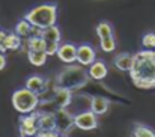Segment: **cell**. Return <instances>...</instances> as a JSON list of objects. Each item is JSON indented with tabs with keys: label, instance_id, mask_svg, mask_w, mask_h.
<instances>
[{
	"label": "cell",
	"instance_id": "d6986e66",
	"mask_svg": "<svg viewBox=\"0 0 155 137\" xmlns=\"http://www.w3.org/2000/svg\"><path fill=\"white\" fill-rule=\"evenodd\" d=\"M48 54L45 51H33V50H27V59L32 65L35 66H42L47 62Z\"/></svg>",
	"mask_w": 155,
	"mask_h": 137
},
{
	"label": "cell",
	"instance_id": "52a82bcc",
	"mask_svg": "<svg viewBox=\"0 0 155 137\" xmlns=\"http://www.w3.org/2000/svg\"><path fill=\"white\" fill-rule=\"evenodd\" d=\"M54 115H56V122H57L56 131H57L59 134H65V136L69 134V133L72 131V128L75 127V124H74V116L69 115L65 109L56 110Z\"/></svg>",
	"mask_w": 155,
	"mask_h": 137
},
{
	"label": "cell",
	"instance_id": "3957f363",
	"mask_svg": "<svg viewBox=\"0 0 155 137\" xmlns=\"http://www.w3.org/2000/svg\"><path fill=\"white\" fill-rule=\"evenodd\" d=\"M24 18L38 29H47L54 26L57 21V5L56 3H42L35 8H32Z\"/></svg>",
	"mask_w": 155,
	"mask_h": 137
},
{
	"label": "cell",
	"instance_id": "4316f807",
	"mask_svg": "<svg viewBox=\"0 0 155 137\" xmlns=\"http://www.w3.org/2000/svg\"><path fill=\"white\" fill-rule=\"evenodd\" d=\"M5 36H6V32H5L3 29H0V51H2V53H5V51H6V48H5V47L2 45V42H3Z\"/></svg>",
	"mask_w": 155,
	"mask_h": 137
},
{
	"label": "cell",
	"instance_id": "5b68a950",
	"mask_svg": "<svg viewBox=\"0 0 155 137\" xmlns=\"http://www.w3.org/2000/svg\"><path fill=\"white\" fill-rule=\"evenodd\" d=\"M18 128H20V137H35L39 133V125H38V110L32 113H26L20 118L18 121Z\"/></svg>",
	"mask_w": 155,
	"mask_h": 137
},
{
	"label": "cell",
	"instance_id": "7c38bea8",
	"mask_svg": "<svg viewBox=\"0 0 155 137\" xmlns=\"http://www.w3.org/2000/svg\"><path fill=\"white\" fill-rule=\"evenodd\" d=\"M87 72H89V77H91V79L100 82V80H103V79L107 77V74H108V68H107V65L104 63L103 60H95L94 63L89 65Z\"/></svg>",
	"mask_w": 155,
	"mask_h": 137
},
{
	"label": "cell",
	"instance_id": "6da1fadb",
	"mask_svg": "<svg viewBox=\"0 0 155 137\" xmlns=\"http://www.w3.org/2000/svg\"><path fill=\"white\" fill-rule=\"evenodd\" d=\"M130 77L134 86L140 89L155 88V51L151 48L140 50L134 54Z\"/></svg>",
	"mask_w": 155,
	"mask_h": 137
},
{
	"label": "cell",
	"instance_id": "7a4b0ae2",
	"mask_svg": "<svg viewBox=\"0 0 155 137\" xmlns=\"http://www.w3.org/2000/svg\"><path fill=\"white\" fill-rule=\"evenodd\" d=\"M89 80H91L89 72L83 68V65L69 63L65 69H62L56 75L54 88L56 89H68L72 92L84 88L89 83Z\"/></svg>",
	"mask_w": 155,
	"mask_h": 137
},
{
	"label": "cell",
	"instance_id": "603a6c76",
	"mask_svg": "<svg viewBox=\"0 0 155 137\" xmlns=\"http://www.w3.org/2000/svg\"><path fill=\"white\" fill-rule=\"evenodd\" d=\"M142 45L145 47V48L154 50L155 48V32H148V33L143 35V38H142Z\"/></svg>",
	"mask_w": 155,
	"mask_h": 137
},
{
	"label": "cell",
	"instance_id": "ba28073f",
	"mask_svg": "<svg viewBox=\"0 0 155 137\" xmlns=\"http://www.w3.org/2000/svg\"><path fill=\"white\" fill-rule=\"evenodd\" d=\"M97 60V51L91 44H81L77 47V62L83 66H89Z\"/></svg>",
	"mask_w": 155,
	"mask_h": 137
},
{
	"label": "cell",
	"instance_id": "277c9868",
	"mask_svg": "<svg viewBox=\"0 0 155 137\" xmlns=\"http://www.w3.org/2000/svg\"><path fill=\"white\" fill-rule=\"evenodd\" d=\"M12 105L17 112L26 115L38 110L39 105V95L32 92L27 88H21L12 93Z\"/></svg>",
	"mask_w": 155,
	"mask_h": 137
},
{
	"label": "cell",
	"instance_id": "5bb4252c",
	"mask_svg": "<svg viewBox=\"0 0 155 137\" xmlns=\"http://www.w3.org/2000/svg\"><path fill=\"white\" fill-rule=\"evenodd\" d=\"M72 99V92L68 89H56L54 95H53V102L56 110L59 109H65Z\"/></svg>",
	"mask_w": 155,
	"mask_h": 137
},
{
	"label": "cell",
	"instance_id": "9a60e30c",
	"mask_svg": "<svg viewBox=\"0 0 155 137\" xmlns=\"http://www.w3.org/2000/svg\"><path fill=\"white\" fill-rule=\"evenodd\" d=\"M110 109V101L104 96H92L91 98V110L97 113L98 116L107 113Z\"/></svg>",
	"mask_w": 155,
	"mask_h": 137
},
{
	"label": "cell",
	"instance_id": "44dd1931",
	"mask_svg": "<svg viewBox=\"0 0 155 137\" xmlns=\"http://www.w3.org/2000/svg\"><path fill=\"white\" fill-rule=\"evenodd\" d=\"M97 35L101 39H108V38H113V27L110 23L107 21H101L98 26H97Z\"/></svg>",
	"mask_w": 155,
	"mask_h": 137
},
{
	"label": "cell",
	"instance_id": "83f0119b",
	"mask_svg": "<svg viewBox=\"0 0 155 137\" xmlns=\"http://www.w3.org/2000/svg\"><path fill=\"white\" fill-rule=\"evenodd\" d=\"M5 66H6V57H5V53L0 51V71L5 69Z\"/></svg>",
	"mask_w": 155,
	"mask_h": 137
},
{
	"label": "cell",
	"instance_id": "f1b7e54d",
	"mask_svg": "<svg viewBox=\"0 0 155 137\" xmlns=\"http://www.w3.org/2000/svg\"><path fill=\"white\" fill-rule=\"evenodd\" d=\"M57 137H66V136H65V134H59Z\"/></svg>",
	"mask_w": 155,
	"mask_h": 137
},
{
	"label": "cell",
	"instance_id": "ffe728a7",
	"mask_svg": "<svg viewBox=\"0 0 155 137\" xmlns=\"http://www.w3.org/2000/svg\"><path fill=\"white\" fill-rule=\"evenodd\" d=\"M32 30H33V26H32L26 18L20 20V21L15 24V33L20 35L21 38H29V36L32 35Z\"/></svg>",
	"mask_w": 155,
	"mask_h": 137
},
{
	"label": "cell",
	"instance_id": "9c48e42d",
	"mask_svg": "<svg viewBox=\"0 0 155 137\" xmlns=\"http://www.w3.org/2000/svg\"><path fill=\"white\" fill-rule=\"evenodd\" d=\"M56 56L59 57L60 62H63L66 65L74 63V62H77V45H74L71 42H63L59 45Z\"/></svg>",
	"mask_w": 155,
	"mask_h": 137
},
{
	"label": "cell",
	"instance_id": "4fadbf2b",
	"mask_svg": "<svg viewBox=\"0 0 155 137\" xmlns=\"http://www.w3.org/2000/svg\"><path fill=\"white\" fill-rule=\"evenodd\" d=\"M133 60H134V54H130V53H119L114 56L113 59V65L116 69L119 71H128L131 69L133 66Z\"/></svg>",
	"mask_w": 155,
	"mask_h": 137
},
{
	"label": "cell",
	"instance_id": "30bf717a",
	"mask_svg": "<svg viewBox=\"0 0 155 137\" xmlns=\"http://www.w3.org/2000/svg\"><path fill=\"white\" fill-rule=\"evenodd\" d=\"M38 125L39 131H56L57 122L54 112H38Z\"/></svg>",
	"mask_w": 155,
	"mask_h": 137
},
{
	"label": "cell",
	"instance_id": "ac0fdd59",
	"mask_svg": "<svg viewBox=\"0 0 155 137\" xmlns=\"http://www.w3.org/2000/svg\"><path fill=\"white\" fill-rule=\"evenodd\" d=\"M21 44H23L21 36L17 35L15 32L6 33V36H5V39H3V42H2V45L5 47L6 50H20Z\"/></svg>",
	"mask_w": 155,
	"mask_h": 137
},
{
	"label": "cell",
	"instance_id": "e0dca14e",
	"mask_svg": "<svg viewBox=\"0 0 155 137\" xmlns=\"http://www.w3.org/2000/svg\"><path fill=\"white\" fill-rule=\"evenodd\" d=\"M26 45L27 50H33V51H45L47 42L41 35H32L29 38H26Z\"/></svg>",
	"mask_w": 155,
	"mask_h": 137
},
{
	"label": "cell",
	"instance_id": "7402d4cb",
	"mask_svg": "<svg viewBox=\"0 0 155 137\" xmlns=\"http://www.w3.org/2000/svg\"><path fill=\"white\" fill-rule=\"evenodd\" d=\"M134 137H155V131L146 125L137 124L134 127Z\"/></svg>",
	"mask_w": 155,
	"mask_h": 137
},
{
	"label": "cell",
	"instance_id": "484cf974",
	"mask_svg": "<svg viewBox=\"0 0 155 137\" xmlns=\"http://www.w3.org/2000/svg\"><path fill=\"white\" fill-rule=\"evenodd\" d=\"M59 133L57 131H39L35 137H57Z\"/></svg>",
	"mask_w": 155,
	"mask_h": 137
},
{
	"label": "cell",
	"instance_id": "8992f818",
	"mask_svg": "<svg viewBox=\"0 0 155 137\" xmlns=\"http://www.w3.org/2000/svg\"><path fill=\"white\" fill-rule=\"evenodd\" d=\"M74 124H75V128L83 130V131L95 130L98 128V115L94 113L92 110H84L74 116Z\"/></svg>",
	"mask_w": 155,
	"mask_h": 137
},
{
	"label": "cell",
	"instance_id": "8fae6325",
	"mask_svg": "<svg viewBox=\"0 0 155 137\" xmlns=\"http://www.w3.org/2000/svg\"><path fill=\"white\" fill-rule=\"evenodd\" d=\"M26 88L35 92L36 95H44L48 91V80L41 75H30L26 80Z\"/></svg>",
	"mask_w": 155,
	"mask_h": 137
},
{
	"label": "cell",
	"instance_id": "2e32d148",
	"mask_svg": "<svg viewBox=\"0 0 155 137\" xmlns=\"http://www.w3.org/2000/svg\"><path fill=\"white\" fill-rule=\"evenodd\" d=\"M41 36L45 39V42H57L60 44V39H62V33H60V29L54 24V26H50L47 29H42L41 32Z\"/></svg>",
	"mask_w": 155,
	"mask_h": 137
},
{
	"label": "cell",
	"instance_id": "cb8c5ba5",
	"mask_svg": "<svg viewBox=\"0 0 155 137\" xmlns=\"http://www.w3.org/2000/svg\"><path fill=\"white\" fill-rule=\"evenodd\" d=\"M100 45H101V50L105 51V53H111V51H114V48H116L114 36H113V38H108V39H101V41H100Z\"/></svg>",
	"mask_w": 155,
	"mask_h": 137
},
{
	"label": "cell",
	"instance_id": "d4e9b609",
	"mask_svg": "<svg viewBox=\"0 0 155 137\" xmlns=\"http://www.w3.org/2000/svg\"><path fill=\"white\" fill-rule=\"evenodd\" d=\"M59 45H60V44H57V42H48V44H47V48H45V53H47L48 56H54V54L57 53V50H59Z\"/></svg>",
	"mask_w": 155,
	"mask_h": 137
}]
</instances>
